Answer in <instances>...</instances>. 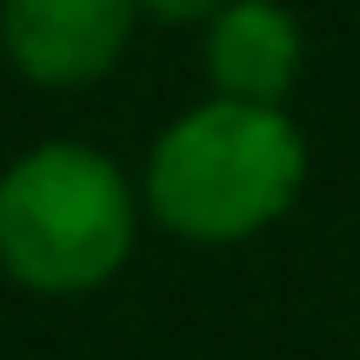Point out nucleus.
I'll return each instance as SVG.
<instances>
[{
  "instance_id": "nucleus-4",
  "label": "nucleus",
  "mask_w": 360,
  "mask_h": 360,
  "mask_svg": "<svg viewBox=\"0 0 360 360\" xmlns=\"http://www.w3.org/2000/svg\"><path fill=\"white\" fill-rule=\"evenodd\" d=\"M200 67L220 101L287 107V94L300 87V67H307V34L281 0H227L200 27Z\"/></svg>"
},
{
  "instance_id": "nucleus-5",
  "label": "nucleus",
  "mask_w": 360,
  "mask_h": 360,
  "mask_svg": "<svg viewBox=\"0 0 360 360\" xmlns=\"http://www.w3.org/2000/svg\"><path fill=\"white\" fill-rule=\"evenodd\" d=\"M227 0H134L141 20H167V27H207Z\"/></svg>"
},
{
  "instance_id": "nucleus-2",
  "label": "nucleus",
  "mask_w": 360,
  "mask_h": 360,
  "mask_svg": "<svg viewBox=\"0 0 360 360\" xmlns=\"http://www.w3.org/2000/svg\"><path fill=\"white\" fill-rule=\"evenodd\" d=\"M141 187L87 141H40L0 174V274L40 300L107 287L134 260Z\"/></svg>"
},
{
  "instance_id": "nucleus-1",
  "label": "nucleus",
  "mask_w": 360,
  "mask_h": 360,
  "mask_svg": "<svg viewBox=\"0 0 360 360\" xmlns=\"http://www.w3.org/2000/svg\"><path fill=\"white\" fill-rule=\"evenodd\" d=\"M307 187V134L287 107L207 94L154 134L141 207L187 247H240L267 233Z\"/></svg>"
},
{
  "instance_id": "nucleus-3",
  "label": "nucleus",
  "mask_w": 360,
  "mask_h": 360,
  "mask_svg": "<svg viewBox=\"0 0 360 360\" xmlns=\"http://www.w3.org/2000/svg\"><path fill=\"white\" fill-rule=\"evenodd\" d=\"M134 0H0V53L34 87H94L134 47Z\"/></svg>"
}]
</instances>
